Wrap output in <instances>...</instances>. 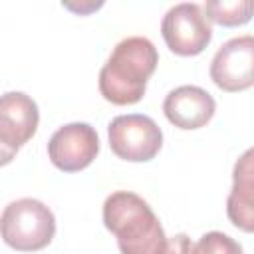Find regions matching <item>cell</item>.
Returning <instances> with one entry per match:
<instances>
[{
    "mask_svg": "<svg viewBox=\"0 0 254 254\" xmlns=\"http://www.w3.org/2000/svg\"><path fill=\"white\" fill-rule=\"evenodd\" d=\"M161 254H194V244L185 232H181L167 238V246Z\"/></svg>",
    "mask_w": 254,
    "mask_h": 254,
    "instance_id": "4fadbf2b",
    "label": "cell"
},
{
    "mask_svg": "<svg viewBox=\"0 0 254 254\" xmlns=\"http://www.w3.org/2000/svg\"><path fill=\"white\" fill-rule=\"evenodd\" d=\"M103 224L115 234L121 254H161L167 246L157 214L131 190H115L105 198Z\"/></svg>",
    "mask_w": 254,
    "mask_h": 254,
    "instance_id": "7a4b0ae2",
    "label": "cell"
},
{
    "mask_svg": "<svg viewBox=\"0 0 254 254\" xmlns=\"http://www.w3.org/2000/svg\"><path fill=\"white\" fill-rule=\"evenodd\" d=\"M167 48L177 56H196L212 40V28L196 2H181L167 10L161 22Z\"/></svg>",
    "mask_w": 254,
    "mask_h": 254,
    "instance_id": "277c9868",
    "label": "cell"
},
{
    "mask_svg": "<svg viewBox=\"0 0 254 254\" xmlns=\"http://www.w3.org/2000/svg\"><path fill=\"white\" fill-rule=\"evenodd\" d=\"M40 113L36 101L22 91H6L0 99V149L6 165L38 129Z\"/></svg>",
    "mask_w": 254,
    "mask_h": 254,
    "instance_id": "52a82bcc",
    "label": "cell"
},
{
    "mask_svg": "<svg viewBox=\"0 0 254 254\" xmlns=\"http://www.w3.org/2000/svg\"><path fill=\"white\" fill-rule=\"evenodd\" d=\"M109 147L111 151L131 163L151 161L163 145V131L161 127L143 113H129L117 115L109 123Z\"/></svg>",
    "mask_w": 254,
    "mask_h": 254,
    "instance_id": "5b68a950",
    "label": "cell"
},
{
    "mask_svg": "<svg viewBox=\"0 0 254 254\" xmlns=\"http://www.w3.org/2000/svg\"><path fill=\"white\" fill-rule=\"evenodd\" d=\"M194 254H244L242 246L224 232L212 230L200 236L194 244Z\"/></svg>",
    "mask_w": 254,
    "mask_h": 254,
    "instance_id": "7c38bea8",
    "label": "cell"
},
{
    "mask_svg": "<svg viewBox=\"0 0 254 254\" xmlns=\"http://www.w3.org/2000/svg\"><path fill=\"white\" fill-rule=\"evenodd\" d=\"M226 216L236 228L254 232V147L246 149L234 163Z\"/></svg>",
    "mask_w": 254,
    "mask_h": 254,
    "instance_id": "30bf717a",
    "label": "cell"
},
{
    "mask_svg": "<svg viewBox=\"0 0 254 254\" xmlns=\"http://www.w3.org/2000/svg\"><path fill=\"white\" fill-rule=\"evenodd\" d=\"M210 79L222 91H242L254 85V36L244 34L224 42L212 62Z\"/></svg>",
    "mask_w": 254,
    "mask_h": 254,
    "instance_id": "8992f818",
    "label": "cell"
},
{
    "mask_svg": "<svg viewBox=\"0 0 254 254\" xmlns=\"http://www.w3.org/2000/svg\"><path fill=\"white\" fill-rule=\"evenodd\" d=\"M204 12L214 24L226 28L242 26L254 16V0H206Z\"/></svg>",
    "mask_w": 254,
    "mask_h": 254,
    "instance_id": "8fae6325",
    "label": "cell"
},
{
    "mask_svg": "<svg viewBox=\"0 0 254 254\" xmlns=\"http://www.w3.org/2000/svg\"><path fill=\"white\" fill-rule=\"evenodd\" d=\"M97 153L99 137L89 123H67L48 141V157L64 173H77L89 167Z\"/></svg>",
    "mask_w": 254,
    "mask_h": 254,
    "instance_id": "ba28073f",
    "label": "cell"
},
{
    "mask_svg": "<svg viewBox=\"0 0 254 254\" xmlns=\"http://www.w3.org/2000/svg\"><path fill=\"white\" fill-rule=\"evenodd\" d=\"M163 111L175 127L189 131L204 127L212 119L216 111V101L206 89L198 85H181L167 93L163 101Z\"/></svg>",
    "mask_w": 254,
    "mask_h": 254,
    "instance_id": "9c48e42d",
    "label": "cell"
},
{
    "mask_svg": "<svg viewBox=\"0 0 254 254\" xmlns=\"http://www.w3.org/2000/svg\"><path fill=\"white\" fill-rule=\"evenodd\" d=\"M159 54L145 36L121 40L99 71V91L113 105H133L141 101L149 77L155 73Z\"/></svg>",
    "mask_w": 254,
    "mask_h": 254,
    "instance_id": "6da1fadb",
    "label": "cell"
},
{
    "mask_svg": "<svg viewBox=\"0 0 254 254\" xmlns=\"http://www.w3.org/2000/svg\"><path fill=\"white\" fill-rule=\"evenodd\" d=\"M4 242L18 252L46 248L56 234L54 212L38 198H18L4 206L0 218Z\"/></svg>",
    "mask_w": 254,
    "mask_h": 254,
    "instance_id": "3957f363",
    "label": "cell"
}]
</instances>
